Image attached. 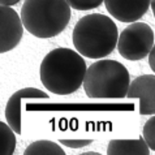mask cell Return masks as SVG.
Instances as JSON below:
<instances>
[{
  "mask_svg": "<svg viewBox=\"0 0 155 155\" xmlns=\"http://www.w3.org/2000/svg\"><path fill=\"white\" fill-rule=\"evenodd\" d=\"M150 8L153 9V12H155V0H150Z\"/></svg>",
  "mask_w": 155,
  "mask_h": 155,
  "instance_id": "18",
  "label": "cell"
},
{
  "mask_svg": "<svg viewBox=\"0 0 155 155\" xmlns=\"http://www.w3.org/2000/svg\"><path fill=\"white\" fill-rule=\"evenodd\" d=\"M82 155H99V154L95 153V151H89V153H84Z\"/></svg>",
  "mask_w": 155,
  "mask_h": 155,
  "instance_id": "19",
  "label": "cell"
},
{
  "mask_svg": "<svg viewBox=\"0 0 155 155\" xmlns=\"http://www.w3.org/2000/svg\"><path fill=\"white\" fill-rule=\"evenodd\" d=\"M127 98L140 99V114H155V74L138 76L129 84Z\"/></svg>",
  "mask_w": 155,
  "mask_h": 155,
  "instance_id": "7",
  "label": "cell"
},
{
  "mask_svg": "<svg viewBox=\"0 0 155 155\" xmlns=\"http://www.w3.org/2000/svg\"><path fill=\"white\" fill-rule=\"evenodd\" d=\"M142 138L145 140L149 149L155 151V115L146 121L143 130H142Z\"/></svg>",
  "mask_w": 155,
  "mask_h": 155,
  "instance_id": "13",
  "label": "cell"
},
{
  "mask_svg": "<svg viewBox=\"0 0 155 155\" xmlns=\"http://www.w3.org/2000/svg\"><path fill=\"white\" fill-rule=\"evenodd\" d=\"M16 150V136L8 124L0 121V155H12Z\"/></svg>",
  "mask_w": 155,
  "mask_h": 155,
  "instance_id": "12",
  "label": "cell"
},
{
  "mask_svg": "<svg viewBox=\"0 0 155 155\" xmlns=\"http://www.w3.org/2000/svg\"><path fill=\"white\" fill-rule=\"evenodd\" d=\"M91 140H60V143L68 146L72 149H81L91 143Z\"/></svg>",
  "mask_w": 155,
  "mask_h": 155,
  "instance_id": "15",
  "label": "cell"
},
{
  "mask_svg": "<svg viewBox=\"0 0 155 155\" xmlns=\"http://www.w3.org/2000/svg\"><path fill=\"white\" fill-rule=\"evenodd\" d=\"M119 54L130 61L142 60L149 55L150 50L155 46L154 30L145 22H130L117 37Z\"/></svg>",
  "mask_w": 155,
  "mask_h": 155,
  "instance_id": "5",
  "label": "cell"
},
{
  "mask_svg": "<svg viewBox=\"0 0 155 155\" xmlns=\"http://www.w3.org/2000/svg\"><path fill=\"white\" fill-rule=\"evenodd\" d=\"M130 76L121 63L116 60H98L86 68L84 89L91 99H121L125 98Z\"/></svg>",
  "mask_w": 155,
  "mask_h": 155,
  "instance_id": "4",
  "label": "cell"
},
{
  "mask_svg": "<svg viewBox=\"0 0 155 155\" xmlns=\"http://www.w3.org/2000/svg\"><path fill=\"white\" fill-rule=\"evenodd\" d=\"M71 8L77 11H89L102 5L103 0H67Z\"/></svg>",
  "mask_w": 155,
  "mask_h": 155,
  "instance_id": "14",
  "label": "cell"
},
{
  "mask_svg": "<svg viewBox=\"0 0 155 155\" xmlns=\"http://www.w3.org/2000/svg\"><path fill=\"white\" fill-rule=\"evenodd\" d=\"M106 9L121 22H134L142 18L150 8V0H103Z\"/></svg>",
  "mask_w": 155,
  "mask_h": 155,
  "instance_id": "8",
  "label": "cell"
},
{
  "mask_svg": "<svg viewBox=\"0 0 155 155\" xmlns=\"http://www.w3.org/2000/svg\"><path fill=\"white\" fill-rule=\"evenodd\" d=\"M21 0H0V5H15Z\"/></svg>",
  "mask_w": 155,
  "mask_h": 155,
  "instance_id": "17",
  "label": "cell"
},
{
  "mask_svg": "<svg viewBox=\"0 0 155 155\" xmlns=\"http://www.w3.org/2000/svg\"><path fill=\"white\" fill-rule=\"evenodd\" d=\"M73 45L77 52L89 59H102L112 52L117 43V26L102 13L86 15L73 29Z\"/></svg>",
  "mask_w": 155,
  "mask_h": 155,
  "instance_id": "2",
  "label": "cell"
},
{
  "mask_svg": "<svg viewBox=\"0 0 155 155\" xmlns=\"http://www.w3.org/2000/svg\"><path fill=\"white\" fill-rule=\"evenodd\" d=\"M86 63L77 51L55 48L41 64V81L48 91L56 95H69L77 91L84 81Z\"/></svg>",
  "mask_w": 155,
  "mask_h": 155,
  "instance_id": "1",
  "label": "cell"
},
{
  "mask_svg": "<svg viewBox=\"0 0 155 155\" xmlns=\"http://www.w3.org/2000/svg\"><path fill=\"white\" fill-rule=\"evenodd\" d=\"M24 26L11 5H0V54L12 51L22 39Z\"/></svg>",
  "mask_w": 155,
  "mask_h": 155,
  "instance_id": "6",
  "label": "cell"
},
{
  "mask_svg": "<svg viewBox=\"0 0 155 155\" xmlns=\"http://www.w3.org/2000/svg\"><path fill=\"white\" fill-rule=\"evenodd\" d=\"M25 99H48V94L35 87H25L17 91L8 99L5 106V119L7 123L15 133L21 134V110Z\"/></svg>",
  "mask_w": 155,
  "mask_h": 155,
  "instance_id": "9",
  "label": "cell"
},
{
  "mask_svg": "<svg viewBox=\"0 0 155 155\" xmlns=\"http://www.w3.org/2000/svg\"><path fill=\"white\" fill-rule=\"evenodd\" d=\"M25 155H65L60 145L48 140H39L29 145L24 151Z\"/></svg>",
  "mask_w": 155,
  "mask_h": 155,
  "instance_id": "11",
  "label": "cell"
},
{
  "mask_svg": "<svg viewBox=\"0 0 155 155\" xmlns=\"http://www.w3.org/2000/svg\"><path fill=\"white\" fill-rule=\"evenodd\" d=\"M71 9L67 0H25L20 18L31 35L47 39L59 35L68 26Z\"/></svg>",
  "mask_w": 155,
  "mask_h": 155,
  "instance_id": "3",
  "label": "cell"
},
{
  "mask_svg": "<svg viewBox=\"0 0 155 155\" xmlns=\"http://www.w3.org/2000/svg\"><path fill=\"white\" fill-rule=\"evenodd\" d=\"M147 56H149V65H150V68H151V71L155 72V46L150 50Z\"/></svg>",
  "mask_w": 155,
  "mask_h": 155,
  "instance_id": "16",
  "label": "cell"
},
{
  "mask_svg": "<svg viewBox=\"0 0 155 155\" xmlns=\"http://www.w3.org/2000/svg\"><path fill=\"white\" fill-rule=\"evenodd\" d=\"M108 155H150V149L145 140H112L107 147Z\"/></svg>",
  "mask_w": 155,
  "mask_h": 155,
  "instance_id": "10",
  "label": "cell"
}]
</instances>
